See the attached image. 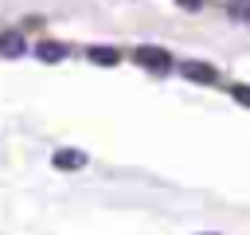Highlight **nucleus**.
<instances>
[{
  "label": "nucleus",
  "instance_id": "1",
  "mask_svg": "<svg viewBox=\"0 0 250 235\" xmlns=\"http://www.w3.org/2000/svg\"><path fill=\"white\" fill-rule=\"evenodd\" d=\"M137 63H145V67H152V70H168V67H172V55H168L164 47L141 43V47H137Z\"/></svg>",
  "mask_w": 250,
  "mask_h": 235
},
{
  "label": "nucleus",
  "instance_id": "2",
  "mask_svg": "<svg viewBox=\"0 0 250 235\" xmlns=\"http://www.w3.org/2000/svg\"><path fill=\"white\" fill-rule=\"evenodd\" d=\"M23 51H27V43H23L20 31H0V55L4 59H20Z\"/></svg>",
  "mask_w": 250,
  "mask_h": 235
},
{
  "label": "nucleus",
  "instance_id": "3",
  "mask_svg": "<svg viewBox=\"0 0 250 235\" xmlns=\"http://www.w3.org/2000/svg\"><path fill=\"white\" fill-rule=\"evenodd\" d=\"M35 55H39L43 63H62V59L70 55V47H66V43H55V39H43V43L35 47Z\"/></svg>",
  "mask_w": 250,
  "mask_h": 235
},
{
  "label": "nucleus",
  "instance_id": "4",
  "mask_svg": "<svg viewBox=\"0 0 250 235\" xmlns=\"http://www.w3.org/2000/svg\"><path fill=\"white\" fill-rule=\"evenodd\" d=\"M180 74L191 82H215V67H207V63H180Z\"/></svg>",
  "mask_w": 250,
  "mask_h": 235
},
{
  "label": "nucleus",
  "instance_id": "5",
  "mask_svg": "<svg viewBox=\"0 0 250 235\" xmlns=\"http://www.w3.org/2000/svg\"><path fill=\"white\" fill-rule=\"evenodd\" d=\"M86 59L90 63H98V67H113V63H121V55H117V47H86Z\"/></svg>",
  "mask_w": 250,
  "mask_h": 235
},
{
  "label": "nucleus",
  "instance_id": "6",
  "mask_svg": "<svg viewBox=\"0 0 250 235\" xmlns=\"http://www.w3.org/2000/svg\"><path fill=\"white\" fill-rule=\"evenodd\" d=\"M82 164H86V153L82 149H59L55 153V168H66L70 172V168H82Z\"/></svg>",
  "mask_w": 250,
  "mask_h": 235
},
{
  "label": "nucleus",
  "instance_id": "7",
  "mask_svg": "<svg viewBox=\"0 0 250 235\" xmlns=\"http://www.w3.org/2000/svg\"><path fill=\"white\" fill-rule=\"evenodd\" d=\"M227 8L234 20H250V0H227Z\"/></svg>",
  "mask_w": 250,
  "mask_h": 235
},
{
  "label": "nucleus",
  "instance_id": "8",
  "mask_svg": "<svg viewBox=\"0 0 250 235\" xmlns=\"http://www.w3.org/2000/svg\"><path fill=\"white\" fill-rule=\"evenodd\" d=\"M230 98L242 102V106H250V86H246V82H234V86H230Z\"/></svg>",
  "mask_w": 250,
  "mask_h": 235
},
{
  "label": "nucleus",
  "instance_id": "9",
  "mask_svg": "<svg viewBox=\"0 0 250 235\" xmlns=\"http://www.w3.org/2000/svg\"><path fill=\"white\" fill-rule=\"evenodd\" d=\"M184 4H188V8H191V4H195V0H184Z\"/></svg>",
  "mask_w": 250,
  "mask_h": 235
}]
</instances>
